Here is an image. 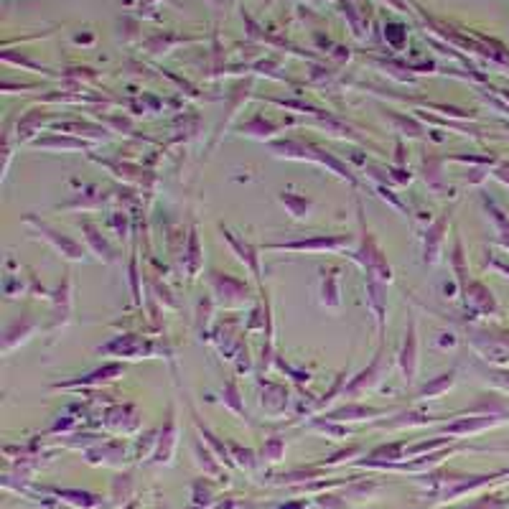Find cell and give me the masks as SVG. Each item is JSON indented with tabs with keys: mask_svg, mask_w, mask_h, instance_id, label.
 Instances as JSON below:
<instances>
[{
	"mask_svg": "<svg viewBox=\"0 0 509 509\" xmlns=\"http://www.w3.org/2000/svg\"><path fill=\"white\" fill-rule=\"evenodd\" d=\"M56 130L66 135H77V138H90L92 143L97 140H110V130L95 123H82V120H66V123H56Z\"/></svg>",
	"mask_w": 509,
	"mask_h": 509,
	"instance_id": "cell-29",
	"label": "cell"
},
{
	"mask_svg": "<svg viewBox=\"0 0 509 509\" xmlns=\"http://www.w3.org/2000/svg\"><path fill=\"white\" fill-rule=\"evenodd\" d=\"M418 354H420V341H418V323L415 316H410L408 329H405V339H402L400 354H397V364L402 369V380L408 387L415 384V375H418Z\"/></svg>",
	"mask_w": 509,
	"mask_h": 509,
	"instance_id": "cell-11",
	"label": "cell"
},
{
	"mask_svg": "<svg viewBox=\"0 0 509 509\" xmlns=\"http://www.w3.org/2000/svg\"><path fill=\"white\" fill-rule=\"evenodd\" d=\"M262 395H260V405L265 415L270 418H277L290 408V390L280 382H270V380H262Z\"/></svg>",
	"mask_w": 509,
	"mask_h": 509,
	"instance_id": "cell-18",
	"label": "cell"
},
{
	"mask_svg": "<svg viewBox=\"0 0 509 509\" xmlns=\"http://www.w3.org/2000/svg\"><path fill=\"white\" fill-rule=\"evenodd\" d=\"M176 443H179V428H176V410L173 405L169 408V418H166V425L161 430V438L156 440V454H153V464H171L173 458V451H176Z\"/></svg>",
	"mask_w": 509,
	"mask_h": 509,
	"instance_id": "cell-19",
	"label": "cell"
},
{
	"mask_svg": "<svg viewBox=\"0 0 509 509\" xmlns=\"http://www.w3.org/2000/svg\"><path fill=\"white\" fill-rule=\"evenodd\" d=\"M283 456H286V438L270 436L268 440H265V446H262V458H268V461H280Z\"/></svg>",
	"mask_w": 509,
	"mask_h": 509,
	"instance_id": "cell-44",
	"label": "cell"
},
{
	"mask_svg": "<svg viewBox=\"0 0 509 509\" xmlns=\"http://www.w3.org/2000/svg\"><path fill=\"white\" fill-rule=\"evenodd\" d=\"M92 161L102 163L105 169H110L112 173H115L117 179L123 181H133V184H148V181H153V173L151 171H143L140 166H135V163H123V161H102V158H97V156H92Z\"/></svg>",
	"mask_w": 509,
	"mask_h": 509,
	"instance_id": "cell-30",
	"label": "cell"
},
{
	"mask_svg": "<svg viewBox=\"0 0 509 509\" xmlns=\"http://www.w3.org/2000/svg\"><path fill=\"white\" fill-rule=\"evenodd\" d=\"M125 509H133V507H125Z\"/></svg>",
	"mask_w": 509,
	"mask_h": 509,
	"instance_id": "cell-59",
	"label": "cell"
},
{
	"mask_svg": "<svg viewBox=\"0 0 509 509\" xmlns=\"http://www.w3.org/2000/svg\"><path fill=\"white\" fill-rule=\"evenodd\" d=\"M280 509H306V501H290V504H286V507Z\"/></svg>",
	"mask_w": 509,
	"mask_h": 509,
	"instance_id": "cell-58",
	"label": "cell"
},
{
	"mask_svg": "<svg viewBox=\"0 0 509 509\" xmlns=\"http://www.w3.org/2000/svg\"><path fill=\"white\" fill-rule=\"evenodd\" d=\"M456 382V367H451L448 372H440L438 377H433L430 382H425L415 393V400H436L440 395H446Z\"/></svg>",
	"mask_w": 509,
	"mask_h": 509,
	"instance_id": "cell-32",
	"label": "cell"
},
{
	"mask_svg": "<svg viewBox=\"0 0 509 509\" xmlns=\"http://www.w3.org/2000/svg\"><path fill=\"white\" fill-rule=\"evenodd\" d=\"M471 347L479 351L484 362L494 367L509 364V331H494V329H471L469 331Z\"/></svg>",
	"mask_w": 509,
	"mask_h": 509,
	"instance_id": "cell-4",
	"label": "cell"
},
{
	"mask_svg": "<svg viewBox=\"0 0 509 509\" xmlns=\"http://www.w3.org/2000/svg\"><path fill=\"white\" fill-rule=\"evenodd\" d=\"M105 423H108V428L117 430V433H133L140 420H138V410L133 405H112L105 412Z\"/></svg>",
	"mask_w": 509,
	"mask_h": 509,
	"instance_id": "cell-28",
	"label": "cell"
},
{
	"mask_svg": "<svg viewBox=\"0 0 509 509\" xmlns=\"http://www.w3.org/2000/svg\"><path fill=\"white\" fill-rule=\"evenodd\" d=\"M359 451V446H351V448H347V451H339V454H334L329 458V464H339V461H344V458H349V456H354Z\"/></svg>",
	"mask_w": 509,
	"mask_h": 509,
	"instance_id": "cell-55",
	"label": "cell"
},
{
	"mask_svg": "<svg viewBox=\"0 0 509 509\" xmlns=\"http://www.w3.org/2000/svg\"><path fill=\"white\" fill-rule=\"evenodd\" d=\"M105 123H108V125H112V127H117V130H123V133H133V123H130L127 117H123V115H110V117H105Z\"/></svg>",
	"mask_w": 509,
	"mask_h": 509,
	"instance_id": "cell-54",
	"label": "cell"
},
{
	"mask_svg": "<svg viewBox=\"0 0 509 509\" xmlns=\"http://www.w3.org/2000/svg\"><path fill=\"white\" fill-rule=\"evenodd\" d=\"M364 290H367V308L375 316L380 344H384V331H387V283H382L375 275H367Z\"/></svg>",
	"mask_w": 509,
	"mask_h": 509,
	"instance_id": "cell-12",
	"label": "cell"
},
{
	"mask_svg": "<svg viewBox=\"0 0 509 509\" xmlns=\"http://www.w3.org/2000/svg\"><path fill=\"white\" fill-rule=\"evenodd\" d=\"M347 377H349V372H341V375L336 377V382L331 384V390H329V393H326V395H323V397H319V400L313 402L311 408H308V412H319V410H323V408H326V405H329V402L334 400L336 395H341V393H344V387H347V382H349Z\"/></svg>",
	"mask_w": 509,
	"mask_h": 509,
	"instance_id": "cell-42",
	"label": "cell"
},
{
	"mask_svg": "<svg viewBox=\"0 0 509 509\" xmlns=\"http://www.w3.org/2000/svg\"><path fill=\"white\" fill-rule=\"evenodd\" d=\"M51 298V323H49V331L64 329L66 323L72 321V311H74V283H72V273H64L59 286L49 293Z\"/></svg>",
	"mask_w": 509,
	"mask_h": 509,
	"instance_id": "cell-9",
	"label": "cell"
},
{
	"mask_svg": "<svg viewBox=\"0 0 509 509\" xmlns=\"http://www.w3.org/2000/svg\"><path fill=\"white\" fill-rule=\"evenodd\" d=\"M377 194H380V197H382L384 201H390V204H393L395 209H397V212H402V214H408V209H405V204H402L400 199L395 197V194H393V191H390L387 186H377Z\"/></svg>",
	"mask_w": 509,
	"mask_h": 509,
	"instance_id": "cell-52",
	"label": "cell"
},
{
	"mask_svg": "<svg viewBox=\"0 0 509 509\" xmlns=\"http://www.w3.org/2000/svg\"><path fill=\"white\" fill-rule=\"evenodd\" d=\"M387 117L395 123L397 133L408 135V138H423V135H425V127L420 125L418 120H412V117L400 115V112H387Z\"/></svg>",
	"mask_w": 509,
	"mask_h": 509,
	"instance_id": "cell-39",
	"label": "cell"
},
{
	"mask_svg": "<svg viewBox=\"0 0 509 509\" xmlns=\"http://www.w3.org/2000/svg\"><path fill=\"white\" fill-rule=\"evenodd\" d=\"M466 509H509V499H501V497H482V499H476L471 504V507Z\"/></svg>",
	"mask_w": 509,
	"mask_h": 509,
	"instance_id": "cell-46",
	"label": "cell"
},
{
	"mask_svg": "<svg viewBox=\"0 0 509 509\" xmlns=\"http://www.w3.org/2000/svg\"><path fill=\"white\" fill-rule=\"evenodd\" d=\"M354 234H313L301 240L286 242H262V252H347L354 250Z\"/></svg>",
	"mask_w": 509,
	"mask_h": 509,
	"instance_id": "cell-2",
	"label": "cell"
},
{
	"mask_svg": "<svg viewBox=\"0 0 509 509\" xmlns=\"http://www.w3.org/2000/svg\"><path fill=\"white\" fill-rule=\"evenodd\" d=\"M277 201L286 206V212L293 219H308L313 212V201L303 194H295V191H280L277 194Z\"/></svg>",
	"mask_w": 509,
	"mask_h": 509,
	"instance_id": "cell-33",
	"label": "cell"
},
{
	"mask_svg": "<svg viewBox=\"0 0 509 509\" xmlns=\"http://www.w3.org/2000/svg\"><path fill=\"white\" fill-rule=\"evenodd\" d=\"M382 364H384V344H380V347H377V354L372 357V362H369L364 369H359L354 377H349V382H347V387H344L341 397L354 400V397H359L362 393L372 390V387L382 380Z\"/></svg>",
	"mask_w": 509,
	"mask_h": 509,
	"instance_id": "cell-10",
	"label": "cell"
},
{
	"mask_svg": "<svg viewBox=\"0 0 509 509\" xmlns=\"http://www.w3.org/2000/svg\"><path fill=\"white\" fill-rule=\"evenodd\" d=\"M461 295H464L466 308L471 313H476V316H497L499 313V303H497L494 293L484 283H479V280H471L461 290Z\"/></svg>",
	"mask_w": 509,
	"mask_h": 509,
	"instance_id": "cell-15",
	"label": "cell"
},
{
	"mask_svg": "<svg viewBox=\"0 0 509 509\" xmlns=\"http://www.w3.org/2000/svg\"><path fill=\"white\" fill-rule=\"evenodd\" d=\"M184 270H186L188 280L199 277V273L204 270V250L199 242L197 224H191V229L186 234V247H184Z\"/></svg>",
	"mask_w": 509,
	"mask_h": 509,
	"instance_id": "cell-25",
	"label": "cell"
},
{
	"mask_svg": "<svg viewBox=\"0 0 509 509\" xmlns=\"http://www.w3.org/2000/svg\"><path fill=\"white\" fill-rule=\"evenodd\" d=\"M484 209H486V214H489V219L494 222V227H497V234H499V242L504 245L509 250V216L501 212L499 206L494 204L489 197H484Z\"/></svg>",
	"mask_w": 509,
	"mask_h": 509,
	"instance_id": "cell-36",
	"label": "cell"
},
{
	"mask_svg": "<svg viewBox=\"0 0 509 509\" xmlns=\"http://www.w3.org/2000/svg\"><path fill=\"white\" fill-rule=\"evenodd\" d=\"M313 428L321 430V433H329V436H336V438L349 436V428H344V425H339V423H334V420H326V418L316 420V423H313Z\"/></svg>",
	"mask_w": 509,
	"mask_h": 509,
	"instance_id": "cell-45",
	"label": "cell"
},
{
	"mask_svg": "<svg viewBox=\"0 0 509 509\" xmlns=\"http://www.w3.org/2000/svg\"><path fill=\"white\" fill-rule=\"evenodd\" d=\"M234 359H237V372H250L252 369V359H250V351H247V344H242Z\"/></svg>",
	"mask_w": 509,
	"mask_h": 509,
	"instance_id": "cell-53",
	"label": "cell"
},
{
	"mask_svg": "<svg viewBox=\"0 0 509 509\" xmlns=\"http://www.w3.org/2000/svg\"><path fill=\"white\" fill-rule=\"evenodd\" d=\"M277 130H280V125L273 123V120H265L262 115H255L250 123L240 125V133L252 135V138H258V140H268V138H273Z\"/></svg>",
	"mask_w": 509,
	"mask_h": 509,
	"instance_id": "cell-35",
	"label": "cell"
},
{
	"mask_svg": "<svg viewBox=\"0 0 509 509\" xmlns=\"http://www.w3.org/2000/svg\"><path fill=\"white\" fill-rule=\"evenodd\" d=\"M194 454H197V464L204 469V473L209 476H222V466L212 458V451L206 446H201V440H194Z\"/></svg>",
	"mask_w": 509,
	"mask_h": 509,
	"instance_id": "cell-41",
	"label": "cell"
},
{
	"mask_svg": "<svg viewBox=\"0 0 509 509\" xmlns=\"http://www.w3.org/2000/svg\"><path fill=\"white\" fill-rule=\"evenodd\" d=\"M23 224H28V227H34L38 234H41V240H46L51 247H54L59 255H62L64 260H72V262H82V260L87 258V247H82L79 242L74 240V237H69V234L59 232L56 227H51L49 222H44V219H38L36 214H26L23 216Z\"/></svg>",
	"mask_w": 509,
	"mask_h": 509,
	"instance_id": "cell-5",
	"label": "cell"
},
{
	"mask_svg": "<svg viewBox=\"0 0 509 509\" xmlns=\"http://www.w3.org/2000/svg\"><path fill=\"white\" fill-rule=\"evenodd\" d=\"M219 232H222L224 242L229 245V250L234 252V258L240 260L245 268L250 270V275L255 277V283H258V290L262 293L265 290V283H262V262H260V245H252V242H247L245 237H240L237 232H232L229 227H224V224H219Z\"/></svg>",
	"mask_w": 509,
	"mask_h": 509,
	"instance_id": "cell-7",
	"label": "cell"
},
{
	"mask_svg": "<svg viewBox=\"0 0 509 509\" xmlns=\"http://www.w3.org/2000/svg\"><path fill=\"white\" fill-rule=\"evenodd\" d=\"M443 509H446V507H443Z\"/></svg>",
	"mask_w": 509,
	"mask_h": 509,
	"instance_id": "cell-61",
	"label": "cell"
},
{
	"mask_svg": "<svg viewBox=\"0 0 509 509\" xmlns=\"http://www.w3.org/2000/svg\"><path fill=\"white\" fill-rule=\"evenodd\" d=\"M308 163H319V166H323V169H329L331 173H336L341 181H347V184H351V186H359V179L354 176V171L349 169L339 156H334V153L321 148V145L311 143V158H308Z\"/></svg>",
	"mask_w": 509,
	"mask_h": 509,
	"instance_id": "cell-20",
	"label": "cell"
},
{
	"mask_svg": "<svg viewBox=\"0 0 509 509\" xmlns=\"http://www.w3.org/2000/svg\"><path fill=\"white\" fill-rule=\"evenodd\" d=\"M36 329H38L36 319H34L28 311L16 316V319L5 326V331H3V354H10L16 347L26 344V341L31 339V334H34Z\"/></svg>",
	"mask_w": 509,
	"mask_h": 509,
	"instance_id": "cell-17",
	"label": "cell"
},
{
	"mask_svg": "<svg viewBox=\"0 0 509 509\" xmlns=\"http://www.w3.org/2000/svg\"><path fill=\"white\" fill-rule=\"evenodd\" d=\"M79 227H82V234H84V242H87V250H90L97 260H102L105 265H115L117 262L115 247L110 245V240L102 234V229H99L97 224L92 222V219H87V216H82Z\"/></svg>",
	"mask_w": 509,
	"mask_h": 509,
	"instance_id": "cell-14",
	"label": "cell"
},
{
	"mask_svg": "<svg viewBox=\"0 0 509 509\" xmlns=\"http://www.w3.org/2000/svg\"><path fill=\"white\" fill-rule=\"evenodd\" d=\"M110 227H115V232L120 234V240H125L127 237V212L125 209L110 214Z\"/></svg>",
	"mask_w": 509,
	"mask_h": 509,
	"instance_id": "cell-48",
	"label": "cell"
},
{
	"mask_svg": "<svg viewBox=\"0 0 509 509\" xmlns=\"http://www.w3.org/2000/svg\"><path fill=\"white\" fill-rule=\"evenodd\" d=\"M120 491H123V497H130V491H133V484H130V476H117L115 479V486H112V494H115V499H120Z\"/></svg>",
	"mask_w": 509,
	"mask_h": 509,
	"instance_id": "cell-50",
	"label": "cell"
},
{
	"mask_svg": "<svg viewBox=\"0 0 509 509\" xmlns=\"http://www.w3.org/2000/svg\"><path fill=\"white\" fill-rule=\"evenodd\" d=\"M34 148L38 151H92V140H84V138H77V135H66V133H51L44 135V138H36L34 140Z\"/></svg>",
	"mask_w": 509,
	"mask_h": 509,
	"instance_id": "cell-22",
	"label": "cell"
},
{
	"mask_svg": "<svg viewBox=\"0 0 509 509\" xmlns=\"http://www.w3.org/2000/svg\"><path fill=\"white\" fill-rule=\"evenodd\" d=\"M486 375H489V380L497 384V387H501V390H507L509 393V369H491V372L486 369Z\"/></svg>",
	"mask_w": 509,
	"mask_h": 509,
	"instance_id": "cell-51",
	"label": "cell"
},
{
	"mask_svg": "<svg viewBox=\"0 0 509 509\" xmlns=\"http://www.w3.org/2000/svg\"><path fill=\"white\" fill-rule=\"evenodd\" d=\"M191 418H194V425H197V430L204 436L206 443H209V446L216 451L219 461H224V464H232V461H229V454H227V446H224V443H219V440H216V436L209 428H206V425H201V420H199V415H197V410H194V408H191Z\"/></svg>",
	"mask_w": 509,
	"mask_h": 509,
	"instance_id": "cell-40",
	"label": "cell"
},
{
	"mask_svg": "<svg viewBox=\"0 0 509 509\" xmlns=\"http://www.w3.org/2000/svg\"><path fill=\"white\" fill-rule=\"evenodd\" d=\"M451 219H454V206L443 209V212L425 227V232H423V262L430 265V268H436L438 262H440Z\"/></svg>",
	"mask_w": 509,
	"mask_h": 509,
	"instance_id": "cell-8",
	"label": "cell"
},
{
	"mask_svg": "<svg viewBox=\"0 0 509 509\" xmlns=\"http://www.w3.org/2000/svg\"><path fill=\"white\" fill-rule=\"evenodd\" d=\"M380 415H387L384 408H369V405H359V402L349 400L347 405H341L336 410L326 412L323 418L334 420V423H351V420H369V418H380Z\"/></svg>",
	"mask_w": 509,
	"mask_h": 509,
	"instance_id": "cell-26",
	"label": "cell"
},
{
	"mask_svg": "<svg viewBox=\"0 0 509 509\" xmlns=\"http://www.w3.org/2000/svg\"><path fill=\"white\" fill-rule=\"evenodd\" d=\"M232 454H234V458H237V464L242 466V469H252L255 466V454H252L250 448H240L237 443H232Z\"/></svg>",
	"mask_w": 509,
	"mask_h": 509,
	"instance_id": "cell-49",
	"label": "cell"
},
{
	"mask_svg": "<svg viewBox=\"0 0 509 509\" xmlns=\"http://www.w3.org/2000/svg\"><path fill=\"white\" fill-rule=\"evenodd\" d=\"M108 194H102V188L97 184H87V186L79 188V194H74L66 204H59L56 209H66V212H92V209H99L108 201Z\"/></svg>",
	"mask_w": 509,
	"mask_h": 509,
	"instance_id": "cell-21",
	"label": "cell"
},
{
	"mask_svg": "<svg viewBox=\"0 0 509 509\" xmlns=\"http://www.w3.org/2000/svg\"><path fill=\"white\" fill-rule=\"evenodd\" d=\"M49 120H51V115L44 112V110H28V112H23L18 120V125H16V140L31 145L36 140V133H41V127H44Z\"/></svg>",
	"mask_w": 509,
	"mask_h": 509,
	"instance_id": "cell-27",
	"label": "cell"
},
{
	"mask_svg": "<svg viewBox=\"0 0 509 509\" xmlns=\"http://www.w3.org/2000/svg\"><path fill=\"white\" fill-rule=\"evenodd\" d=\"M209 288H212V295L214 301L222 308H240V306L250 303V286L240 280V277L229 275V273H219V270H209Z\"/></svg>",
	"mask_w": 509,
	"mask_h": 509,
	"instance_id": "cell-3",
	"label": "cell"
},
{
	"mask_svg": "<svg viewBox=\"0 0 509 509\" xmlns=\"http://www.w3.org/2000/svg\"><path fill=\"white\" fill-rule=\"evenodd\" d=\"M56 494H59L64 501H69V504H74V507H79V509H97L99 504H102V499H97V497H95V494H90V491L59 489Z\"/></svg>",
	"mask_w": 509,
	"mask_h": 509,
	"instance_id": "cell-38",
	"label": "cell"
},
{
	"mask_svg": "<svg viewBox=\"0 0 509 509\" xmlns=\"http://www.w3.org/2000/svg\"><path fill=\"white\" fill-rule=\"evenodd\" d=\"M507 130H509V125H507Z\"/></svg>",
	"mask_w": 509,
	"mask_h": 509,
	"instance_id": "cell-60",
	"label": "cell"
},
{
	"mask_svg": "<svg viewBox=\"0 0 509 509\" xmlns=\"http://www.w3.org/2000/svg\"><path fill=\"white\" fill-rule=\"evenodd\" d=\"M469 173H471V176H469V181H471V184H482V181L489 176V169H471Z\"/></svg>",
	"mask_w": 509,
	"mask_h": 509,
	"instance_id": "cell-57",
	"label": "cell"
},
{
	"mask_svg": "<svg viewBox=\"0 0 509 509\" xmlns=\"http://www.w3.org/2000/svg\"><path fill=\"white\" fill-rule=\"evenodd\" d=\"M209 313H212V298H201V301H199V313H197L199 334H206V326H209Z\"/></svg>",
	"mask_w": 509,
	"mask_h": 509,
	"instance_id": "cell-47",
	"label": "cell"
},
{
	"mask_svg": "<svg viewBox=\"0 0 509 509\" xmlns=\"http://www.w3.org/2000/svg\"><path fill=\"white\" fill-rule=\"evenodd\" d=\"M222 405H224V408H229L234 415L247 418V408H245V400H242V393H240V384H237V380H229V382L222 387Z\"/></svg>",
	"mask_w": 509,
	"mask_h": 509,
	"instance_id": "cell-37",
	"label": "cell"
},
{
	"mask_svg": "<svg viewBox=\"0 0 509 509\" xmlns=\"http://www.w3.org/2000/svg\"><path fill=\"white\" fill-rule=\"evenodd\" d=\"M440 418L430 415V412L423 410H408L395 415L393 420H377V428H412V425H430V423H438Z\"/></svg>",
	"mask_w": 509,
	"mask_h": 509,
	"instance_id": "cell-31",
	"label": "cell"
},
{
	"mask_svg": "<svg viewBox=\"0 0 509 509\" xmlns=\"http://www.w3.org/2000/svg\"><path fill=\"white\" fill-rule=\"evenodd\" d=\"M448 260H451V268H454L456 283H458V288L464 290V288L469 286V265H466L464 240H461L458 234L454 237V247H451V255H448Z\"/></svg>",
	"mask_w": 509,
	"mask_h": 509,
	"instance_id": "cell-34",
	"label": "cell"
},
{
	"mask_svg": "<svg viewBox=\"0 0 509 509\" xmlns=\"http://www.w3.org/2000/svg\"><path fill=\"white\" fill-rule=\"evenodd\" d=\"M123 375H125V364H120V362H108V364L97 367V369H92V372H87V375L74 377V380H66V382H56L54 390H72V387H99V384L112 382V380H117V377H123Z\"/></svg>",
	"mask_w": 509,
	"mask_h": 509,
	"instance_id": "cell-13",
	"label": "cell"
},
{
	"mask_svg": "<svg viewBox=\"0 0 509 509\" xmlns=\"http://www.w3.org/2000/svg\"><path fill=\"white\" fill-rule=\"evenodd\" d=\"M354 204H357V227H359V237H357V245L354 250H349V258L357 262L359 268L364 270L367 275H375L380 277L382 283H393L395 275H393V265L390 260L384 255V250L380 247L377 237L372 234L369 224H367V214H364V201L362 197H354Z\"/></svg>",
	"mask_w": 509,
	"mask_h": 509,
	"instance_id": "cell-1",
	"label": "cell"
},
{
	"mask_svg": "<svg viewBox=\"0 0 509 509\" xmlns=\"http://www.w3.org/2000/svg\"><path fill=\"white\" fill-rule=\"evenodd\" d=\"M319 295H321V306H326L331 311L341 308V270L336 265L321 268V290H319Z\"/></svg>",
	"mask_w": 509,
	"mask_h": 509,
	"instance_id": "cell-24",
	"label": "cell"
},
{
	"mask_svg": "<svg viewBox=\"0 0 509 509\" xmlns=\"http://www.w3.org/2000/svg\"><path fill=\"white\" fill-rule=\"evenodd\" d=\"M504 418L499 415H469V418H456L446 425H440V433L443 436H473V433H484L489 428H497L501 425Z\"/></svg>",
	"mask_w": 509,
	"mask_h": 509,
	"instance_id": "cell-16",
	"label": "cell"
},
{
	"mask_svg": "<svg viewBox=\"0 0 509 509\" xmlns=\"http://www.w3.org/2000/svg\"><path fill=\"white\" fill-rule=\"evenodd\" d=\"M446 156H425L423 163H420V173L428 184L430 191H436L438 197H446L448 194V181L443 176V166H446Z\"/></svg>",
	"mask_w": 509,
	"mask_h": 509,
	"instance_id": "cell-23",
	"label": "cell"
},
{
	"mask_svg": "<svg viewBox=\"0 0 509 509\" xmlns=\"http://www.w3.org/2000/svg\"><path fill=\"white\" fill-rule=\"evenodd\" d=\"M99 354H112V357H123V359H151L156 357L161 349L158 344L145 336H138V334H120L115 339H110L108 344L97 347Z\"/></svg>",
	"mask_w": 509,
	"mask_h": 509,
	"instance_id": "cell-6",
	"label": "cell"
},
{
	"mask_svg": "<svg viewBox=\"0 0 509 509\" xmlns=\"http://www.w3.org/2000/svg\"><path fill=\"white\" fill-rule=\"evenodd\" d=\"M486 265H489V268H494L497 273H501V275L509 277V265H507V262H501V260H494V258H486Z\"/></svg>",
	"mask_w": 509,
	"mask_h": 509,
	"instance_id": "cell-56",
	"label": "cell"
},
{
	"mask_svg": "<svg viewBox=\"0 0 509 509\" xmlns=\"http://www.w3.org/2000/svg\"><path fill=\"white\" fill-rule=\"evenodd\" d=\"M127 280H130V290H133V303L140 306L143 303V290H140V270H138V258H130V265H127Z\"/></svg>",
	"mask_w": 509,
	"mask_h": 509,
	"instance_id": "cell-43",
	"label": "cell"
}]
</instances>
